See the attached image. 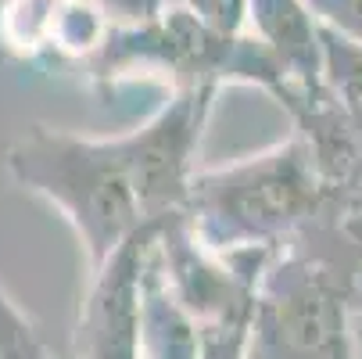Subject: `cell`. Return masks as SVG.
Wrapping results in <instances>:
<instances>
[{
    "instance_id": "obj_1",
    "label": "cell",
    "mask_w": 362,
    "mask_h": 359,
    "mask_svg": "<svg viewBox=\"0 0 362 359\" xmlns=\"http://www.w3.org/2000/svg\"><path fill=\"white\" fill-rule=\"evenodd\" d=\"M327 205V183L298 133L219 169H197L183 220L219 255L276 251L291 244Z\"/></svg>"
},
{
    "instance_id": "obj_2",
    "label": "cell",
    "mask_w": 362,
    "mask_h": 359,
    "mask_svg": "<svg viewBox=\"0 0 362 359\" xmlns=\"http://www.w3.org/2000/svg\"><path fill=\"white\" fill-rule=\"evenodd\" d=\"M8 173L40 194L76 230L86 266L97 270L136 230L151 227L133 190L129 159L119 137H83L33 126L8 151Z\"/></svg>"
},
{
    "instance_id": "obj_3",
    "label": "cell",
    "mask_w": 362,
    "mask_h": 359,
    "mask_svg": "<svg viewBox=\"0 0 362 359\" xmlns=\"http://www.w3.org/2000/svg\"><path fill=\"white\" fill-rule=\"evenodd\" d=\"M355 277L305 237L276 248L255 284L244 359H351Z\"/></svg>"
},
{
    "instance_id": "obj_4",
    "label": "cell",
    "mask_w": 362,
    "mask_h": 359,
    "mask_svg": "<svg viewBox=\"0 0 362 359\" xmlns=\"http://www.w3.org/2000/svg\"><path fill=\"white\" fill-rule=\"evenodd\" d=\"M216 86L173 90V97L136 130L122 133L140 212L151 227L183 216L190 180L197 173V147L212 112Z\"/></svg>"
},
{
    "instance_id": "obj_5",
    "label": "cell",
    "mask_w": 362,
    "mask_h": 359,
    "mask_svg": "<svg viewBox=\"0 0 362 359\" xmlns=\"http://www.w3.org/2000/svg\"><path fill=\"white\" fill-rule=\"evenodd\" d=\"M154 230L158 227L136 230L97 270H90V287L76 324L79 359H140L144 270L154 244Z\"/></svg>"
},
{
    "instance_id": "obj_6",
    "label": "cell",
    "mask_w": 362,
    "mask_h": 359,
    "mask_svg": "<svg viewBox=\"0 0 362 359\" xmlns=\"http://www.w3.org/2000/svg\"><path fill=\"white\" fill-rule=\"evenodd\" d=\"M244 29L273 55L291 86L308 97L327 93L320 62V25L301 0H247Z\"/></svg>"
},
{
    "instance_id": "obj_7",
    "label": "cell",
    "mask_w": 362,
    "mask_h": 359,
    "mask_svg": "<svg viewBox=\"0 0 362 359\" xmlns=\"http://www.w3.org/2000/svg\"><path fill=\"white\" fill-rule=\"evenodd\" d=\"M0 359H50L40 331L0 287Z\"/></svg>"
},
{
    "instance_id": "obj_8",
    "label": "cell",
    "mask_w": 362,
    "mask_h": 359,
    "mask_svg": "<svg viewBox=\"0 0 362 359\" xmlns=\"http://www.w3.org/2000/svg\"><path fill=\"white\" fill-rule=\"evenodd\" d=\"M320 29L362 43V0H301Z\"/></svg>"
},
{
    "instance_id": "obj_9",
    "label": "cell",
    "mask_w": 362,
    "mask_h": 359,
    "mask_svg": "<svg viewBox=\"0 0 362 359\" xmlns=\"http://www.w3.org/2000/svg\"><path fill=\"white\" fill-rule=\"evenodd\" d=\"M180 8H187L201 25H209L212 33L237 36L244 33V8L247 0H176Z\"/></svg>"
},
{
    "instance_id": "obj_10",
    "label": "cell",
    "mask_w": 362,
    "mask_h": 359,
    "mask_svg": "<svg viewBox=\"0 0 362 359\" xmlns=\"http://www.w3.org/2000/svg\"><path fill=\"white\" fill-rule=\"evenodd\" d=\"M86 4L108 25H140L158 18L169 8V0H86Z\"/></svg>"
},
{
    "instance_id": "obj_11",
    "label": "cell",
    "mask_w": 362,
    "mask_h": 359,
    "mask_svg": "<svg viewBox=\"0 0 362 359\" xmlns=\"http://www.w3.org/2000/svg\"><path fill=\"white\" fill-rule=\"evenodd\" d=\"M348 334H351V348L362 355V291L358 287L351 295V309H348Z\"/></svg>"
},
{
    "instance_id": "obj_12",
    "label": "cell",
    "mask_w": 362,
    "mask_h": 359,
    "mask_svg": "<svg viewBox=\"0 0 362 359\" xmlns=\"http://www.w3.org/2000/svg\"><path fill=\"white\" fill-rule=\"evenodd\" d=\"M355 287H358V291H362V270H358V277H355Z\"/></svg>"
}]
</instances>
